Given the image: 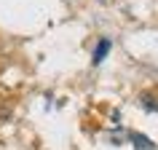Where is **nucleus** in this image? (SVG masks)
<instances>
[{
	"mask_svg": "<svg viewBox=\"0 0 158 150\" xmlns=\"http://www.w3.org/2000/svg\"><path fill=\"white\" fill-rule=\"evenodd\" d=\"M110 51V40H99V46H97V51H94V62L99 65L102 59H105V54Z\"/></svg>",
	"mask_w": 158,
	"mask_h": 150,
	"instance_id": "obj_1",
	"label": "nucleus"
},
{
	"mask_svg": "<svg viewBox=\"0 0 158 150\" xmlns=\"http://www.w3.org/2000/svg\"><path fill=\"white\" fill-rule=\"evenodd\" d=\"M134 140H137V150H153V145H150V142L145 140V137H139V134H137Z\"/></svg>",
	"mask_w": 158,
	"mask_h": 150,
	"instance_id": "obj_2",
	"label": "nucleus"
}]
</instances>
